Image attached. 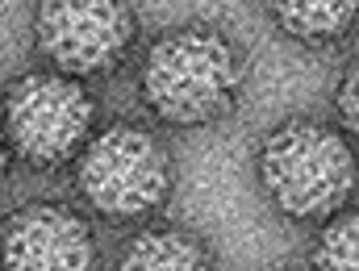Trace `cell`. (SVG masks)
<instances>
[{
	"instance_id": "cell-3",
	"label": "cell",
	"mask_w": 359,
	"mask_h": 271,
	"mask_svg": "<svg viewBox=\"0 0 359 271\" xmlns=\"http://www.w3.org/2000/svg\"><path fill=\"white\" fill-rule=\"evenodd\" d=\"M176 163L168 142L134 121H113L76 155V188L104 221H142L168 204Z\"/></svg>"
},
{
	"instance_id": "cell-6",
	"label": "cell",
	"mask_w": 359,
	"mask_h": 271,
	"mask_svg": "<svg viewBox=\"0 0 359 271\" xmlns=\"http://www.w3.org/2000/svg\"><path fill=\"white\" fill-rule=\"evenodd\" d=\"M92 221L63 200H34L0 225V271H96Z\"/></svg>"
},
{
	"instance_id": "cell-8",
	"label": "cell",
	"mask_w": 359,
	"mask_h": 271,
	"mask_svg": "<svg viewBox=\"0 0 359 271\" xmlns=\"http://www.w3.org/2000/svg\"><path fill=\"white\" fill-rule=\"evenodd\" d=\"M268 8L301 46H334L359 17V0H268Z\"/></svg>"
},
{
	"instance_id": "cell-7",
	"label": "cell",
	"mask_w": 359,
	"mask_h": 271,
	"mask_svg": "<svg viewBox=\"0 0 359 271\" xmlns=\"http://www.w3.org/2000/svg\"><path fill=\"white\" fill-rule=\"evenodd\" d=\"M117 271H217L209 242L184 225H147L126 246Z\"/></svg>"
},
{
	"instance_id": "cell-2",
	"label": "cell",
	"mask_w": 359,
	"mask_h": 271,
	"mask_svg": "<svg viewBox=\"0 0 359 271\" xmlns=\"http://www.w3.org/2000/svg\"><path fill=\"white\" fill-rule=\"evenodd\" d=\"M255 172L268 204L288 221L334 217L359 183L351 142L309 117H292L271 130L259 142Z\"/></svg>"
},
{
	"instance_id": "cell-11",
	"label": "cell",
	"mask_w": 359,
	"mask_h": 271,
	"mask_svg": "<svg viewBox=\"0 0 359 271\" xmlns=\"http://www.w3.org/2000/svg\"><path fill=\"white\" fill-rule=\"evenodd\" d=\"M8 159H13V151H8V138H4V130H0V180H4V172H8Z\"/></svg>"
},
{
	"instance_id": "cell-10",
	"label": "cell",
	"mask_w": 359,
	"mask_h": 271,
	"mask_svg": "<svg viewBox=\"0 0 359 271\" xmlns=\"http://www.w3.org/2000/svg\"><path fill=\"white\" fill-rule=\"evenodd\" d=\"M334 104H339V121H343V130L359 142V59L347 67V76H343V84H339Z\"/></svg>"
},
{
	"instance_id": "cell-4",
	"label": "cell",
	"mask_w": 359,
	"mask_h": 271,
	"mask_svg": "<svg viewBox=\"0 0 359 271\" xmlns=\"http://www.w3.org/2000/svg\"><path fill=\"white\" fill-rule=\"evenodd\" d=\"M92 121L96 96L84 88V80L63 71H25L0 100V130L8 151L38 172L72 163L92 138Z\"/></svg>"
},
{
	"instance_id": "cell-9",
	"label": "cell",
	"mask_w": 359,
	"mask_h": 271,
	"mask_svg": "<svg viewBox=\"0 0 359 271\" xmlns=\"http://www.w3.org/2000/svg\"><path fill=\"white\" fill-rule=\"evenodd\" d=\"M313 271H359V209L339 213L322 225L309 251Z\"/></svg>"
},
{
	"instance_id": "cell-5",
	"label": "cell",
	"mask_w": 359,
	"mask_h": 271,
	"mask_svg": "<svg viewBox=\"0 0 359 271\" xmlns=\"http://www.w3.org/2000/svg\"><path fill=\"white\" fill-rule=\"evenodd\" d=\"M138 42V17L130 0H38L34 46L50 71L92 80L126 63Z\"/></svg>"
},
{
	"instance_id": "cell-1",
	"label": "cell",
	"mask_w": 359,
	"mask_h": 271,
	"mask_svg": "<svg viewBox=\"0 0 359 271\" xmlns=\"http://www.w3.org/2000/svg\"><path fill=\"white\" fill-rule=\"evenodd\" d=\"M243 55L213 25H176L142 59V100L163 125H213L238 109Z\"/></svg>"
}]
</instances>
